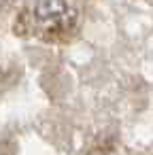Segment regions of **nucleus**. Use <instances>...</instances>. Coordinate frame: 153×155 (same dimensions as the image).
<instances>
[]
</instances>
